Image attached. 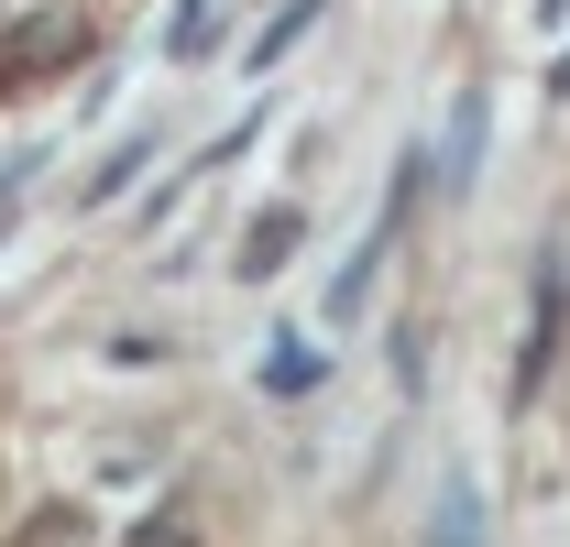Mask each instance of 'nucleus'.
<instances>
[{
  "mask_svg": "<svg viewBox=\"0 0 570 547\" xmlns=\"http://www.w3.org/2000/svg\"><path fill=\"white\" fill-rule=\"evenodd\" d=\"M330 384V350L307 340V329H285L275 350H264V395H318Z\"/></svg>",
  "mask_w": 570,
  "mask_h": 547,
  "instance_id": "1",
  "label": "nucleus"
},
{
  "mask_svg": "<svg viewBox=\"0 0 570 547\" xmlns=\"http://www.w3.org/2000/svg\"><path fill=\"white\" fill-rule=\"evenodd\" d=\"M384 241H395V208H384V219H373V230L352 241V263L330 274V318H352L362 296H373V274H384Z\"/></svg>",
  "mask_w": 570,
  "mask_h": 547,
  "instance_id": "2",
  "label": "nucleus"
},
{
  "mask_svg": "<svg viewBox=\"0 0 570 547\" xmlns=\"http://www.w3.org/2000/svg\"><path fill=\"white\" fill-rule=\"evenodd\" d=\"M307 22H318V0H285L275 22H264V33H253V77L275 67V56H285V44H296V33H307Z\"/></svg>",
  "mask_w": 570,
  "mask_h": 547,
  "instance_id": "3",
  "label": "nucleus"
},
{
  "mask_svg": "<svg viewBox=\"0 0 570 547\" xmlns=\"http://www.w3.org/2000/svg\"><path fill=\"white\" fill-rule=\"evenodd\" d=\"M285 241H296V208H275V219H253V241H242V274H275Z\"/></svg>",
  "mask_w": 570,
  "mask_h": 547,
  "instance_id": "4",
  "label": "nucleus"
},
{
  "mask_svg": "<svg viewBox=\"0 0 570 547\" xmlns=\"http://www.w3.org/2000/svg\"><path fill=\"white\" fill-rule=\"evenodd\" d=\"M439 547H483V537H472V481H461V471L439 481Z\"/></svg>",
  "mask_w": 570,
  "mask_h": 547,
  "instance_id": "5",
  "label": "nucleus"
},
{
  "mask_svg": "<svg viewBox=\"0 0 570 547\" xmlns=\"http://www.w3.org/2000/svg\"><path fill=\"white\" fill-rule=\"evenodd\" d=\"M209 11H219V0H176V22H165V56H198V44H209Z\"/></svg>",
  "mask_w": 570,
  "mask_h": 547,
  "instance_id": "6",
  "label": "nucleus"
},
{
  "mask_svg": "<svg viewBox=\"0 0 570 547\" xmlns=\"http://www.w3.org/2000/svg\"><path fill=\"white\" fill-rule=\"evenodd\" d=\"M472 153H483V99H461V132H450V176H472Z\"/></svg>",
  "mask_w": 570,
  "mask_h": 547,
  "instance_id": "7",
  "label": "nucleus"
},
{
  "mask_svg": "<svg viewBox=\"0 0 570 547\" xmlns=\"http://www.w3.org/2000/svg\"><path fill=\"white\" fill-rule=\"evenodd\" d=\"M538 11H549V22H570V0H538Z\"/></svg>",
  "mask_w": 570,
  "mask_h": 547,
  "instance_id": "8",
  "label": "nucleus"
},
{
  "mask_svg": "<svg viewBox=\"0 0 570 547\" xmlns=\"http://www.w3.org/2000/svg\"><path fill=\"white\" fill-rule=\"evenodd\" d=\"M11 187H22V176H0V208H11Z\"/></svg>",
  "mask_w": 570,
  "mask_h": 547,
  "instance_id": "9",
  "label": "nucleus"
}]
</instances>
